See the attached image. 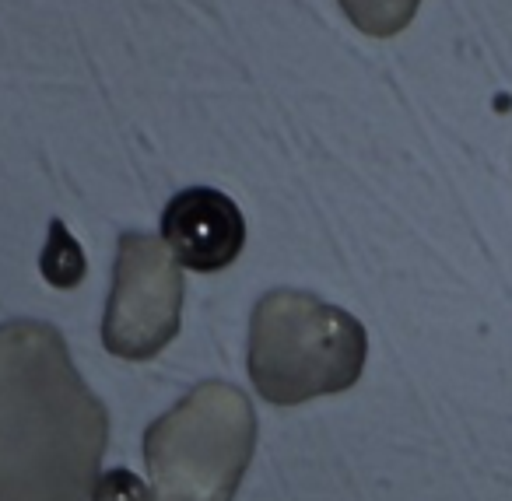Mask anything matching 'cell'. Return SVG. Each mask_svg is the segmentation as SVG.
I'll return each mask as SVG.
<instances>
[{
	"label": "cell",
	"mask_w": 512,
	"mask_h": 501,
	"mask_svg": "<svg viewBox=\"0 0 512 501\" xmlns=\"http://www.w3.org/2000/svg\"><path fill=\"white\" fill-rule=\"evenodd\" d=\"M183 270L162 239L123 232L116 249L113 291L102 316V344L116 358L148 361L179 333Z\"/></svg>",
	"instance_id": "obj_4"
},
{
	"label": "cell",
	"mask_w": 512,
	"mask_h": 501,
	"mask_svg": "<svg viewBox=\"0 0 512 501\" xmlns=\"http://www.w3.org/2000/svg\"><path fill=\"white\" fill-rule=\"evenodd\" d=\"M365 354V326L309 291H267L249 319V379L278 407L351 389L362 379Z\"/></svg>",
	"instance_id": "obj_2"
},
{
	"label": "cell",
	"mask_w": 512,
	"mask_h": 501,
	"mask_svg": "<svg viewBox=\"0 0 512 501\" xmlns=\"http://www.w3.org/2000/svg\"><path fill=\"white\" fill-rule=\"evenodd\" d=\"M109 414L36 319L0 326V501H92Z\"/></svg>",
	"instance_id": "obj_1"
},
{
	"label": "cell",
	"mask_w": 512,
	"mask_h": 501,
	"mask_svg": "<svg viewBox=\"0 0 512 501\" xmlns=\"http://www.w3.org/2000/svg\"><path fill=\"white\" fill-rule=\"evenodd\" d=\"M256 445V414L228 382H200L144 435L151 501H232Z\"/></svg>",
	"instance_id": "obj_3"
},
{
	"label": "cell",
	"mask_w": 512,
	"mask_h": 501,
	"mask_svg": "<svg viewBox=\"0 0 512 501\" xmlns=\"http://www.w3.org/2000/svg\"><path fill=\"white\" fill-rule=\"evenodd\" d=\"M43 274L46 281L60 284V288H71L85 277V256H81L78 242L64 232L60 221L50 225V246H46V256H43Z\"/></svg>",
	"instance_id": "obj_7"
},
{
	"label": "cell",
	"mask_w": 512,
	"mask_h": 501,
	"mask_svg": "<svg viewBox=\"0 0 512 501\" xmlns=\"http://www.w3.org/2000/svg\"><path fill=\"white\" fill-rule=\"evenodd\" d=\"M92 501H151V491L127 470H113L109 477H102L99 491Z\"/></svg>",
	"instance_id": "obj_8"
},
{
	"label": "cell",
	"mask_w": 512,
	"mask_h": 501,
	"mask_svg": "<svg viewBox=\"0 0 512 501\" xmlns=\"http://www.w3.org/2000/svg\"><path fill=\"white\" fill-rule=\"evenodd\" d=\"M162 242L179 267H190L193 274H214L239 260L246 246V218L221 190L190 186L165 204Z\"/></svg>",
	"instance_id": "obj_5"
},
{
	"label": "cell",
	"mask_w": 512,
	"mask_h": 501,
	"mask_svg": "<svg viewBox=\"0 0 512 501\" xmlns=\"http://www.w3.org/2000/svg\"><path fill=\"white\" fill-rule=\"evenodd\" d=\"M337 4L358 32L376 39H390L404 32L421 8V0H337Z\"/></svg>",
	"instance_id": "obj_6"
}]
</instances>
